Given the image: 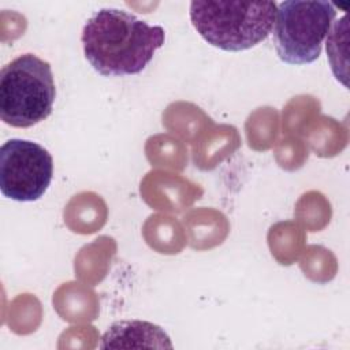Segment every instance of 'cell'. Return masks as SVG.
<instances>
[{
    "instance_id": "cell-2",
    "label": "cell",
    "mask_w": 350,
    "mask_h": 350,
    "mask_svg": "<svg viewBox=\"0 0 350 350\" xmlns=\"http://www.w3.org/2000/svg\"><path fill=\"white\" fill-rule=\"evenodd\" d=\"M276 8L275 1H191L190 21L208 44L241 52L271 34Z\"/></svg>"
},
{
    "instance_id": "cell-4",
    "label": "cell",
    "mask_w": 350,
    "mask_h": 350,
    "mask_svg": "<svg viewBox=\"0 0 350 350\" xmlns=\"http://www.w3.org/2000/svg\"><path fill=\"white\" fill-rule=\"evenodd\" d=\"M335 16L336 8L329 1L279 3L272 30L280 60L288 64H308L319 59Z\"/></svg>"
},
{
    "instance_id": "cell-6",
    "label": "cell",
    "mask_w": 350,
    "mask_h": 350,
    "mask_svg": "<svg viewBox=\"0 0 350 350\" xmlns=\"http://www.w3.org/2000/svg\"><path fill=\"white\" fill-rule=\"evenodd\" d=\"M129 339H138L142 342L144 346H148L145 340L159 339L161 342L168 340L170 338L167 334L159 327L148 321H139V320H129V321H118L111 325V328L104 334L101 347H119V345L123 340ZM167 343V342H165ZM171 346V343H167Z\"/></svg>"
},
{
    "instance_id": "cell-5",
    "label": "cell",
    "mask_w": 350,
    "mask_h": 350,
    "mask_svg": "<svg viewBox=\"0 0 350 350\" xmlns=\"http://www.w3.org/2000/svg\"><path fill=\"white\" fill-rule=\"evenodd\" d=\"M53 176V159L37 142L12 138L0 149V190L3 196L30 202L40 200Z\"/></svg>"
},
{
    "instance_id": "cell-3",
    "label": "cell",
    "mask_w": 350,
    "mask_h": 350,
    "mask_svg": "<svg viewBox=\"0 0 350 350\" xmlns=\"http://www.w3.org/2000/svg\"><path fill=\"white\" fill-rule=\"evenodd\" d=\"M56 88L51 64L33 53L7 63L0 72V116L12 127H31L53 108Z\"/></svg>"
},
{
    "instance_id": "cell-1",
    "label": "cell",
    "mask_w": 350,
    "mask_h": 350,
    "mask_svg": "<svg viewBox=\"0 0 350 350\" xmlns=\"http://www.w3.org/2000/svg\"><path fill=\"white\" fill-rule=\"evenodd\" d=\"M164 41L161 26H152L119 8L98 10L82 30L85 57L104 77L139 74Z\"/></svg>"
}]
</instances>
